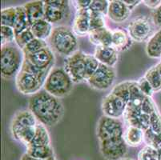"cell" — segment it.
Masks as SVG:
<instances>
[{
  "label": "cell",
  "instance_id": "obj_1",
  "mask_svg": "<svg viewBox=\"0 0 161 160\" xmlns=\"http://www.w3.org/2000/svg\"><path fill=\"white\" fill-rule=\"evenodd\" d=\"M28 109L35 115L37 121L45 127H53L62 120L64 107L59 99L40 91L29 99Z\"/></svg>",
  "mask_w": 161,
  "mask_h": 160
},
{
  "label": "cell",
  "instance_id": "obj_2",
  "mask_svg": "<svg viewBox=\"0 0 161 160\" xmlns=\"http://www.w3.org/2000/svg\"><path fill=\"white\" fill-rule=\"evenodd\" d=\"M37 119L30 110L19 111L13 118L11 130L14 139L27 146L36 134Z\"/></svg>",
  "mask_w": 161,
  "mask_h": 160
},
{
  "label": "cell",
  "instance_id": "obj_3",
  "mask_svg": "<svg viewBox=\"0 0 161 160\" xmlns=\"http://www.w3.org/2000/svg\"><path fill=\"white\" fill-rule=\"evenodd\" d=\"M72 79L62 67H54L46 79L43 88L47 93L58 99L70 95L73 89Z\"/></svg>",
  "mask_w": 161,
  "mask_h": 160
},
{
  "label": "cell",
  "instance_id": "obj_4",
  "mask_svg": "<svg viewBox=\"0 0 161 160\" xmlns=\"http://www.w3.org/2000/svg\"><path fill=\"white\" fill-rule=\"evenodd\" d=\"M50 39L52 49L63 56H70L78 49L77 37L71 29L59 26L53 29Z\"/></svg>",
  "mask_w": 161,
  "mask_h": 160
},
{
  "label": "cell",
  "instance_id": "obj_5",
  "mask_svg": "<svg viewBox=\"0 0 161 160\" xmlns=\"http://www.w3.org/2000/svg\"><path fill=\"white\" fill-rule=\"evenodd\" d=\"M24 55L23 51L14 44L1 47V74L5 79L16 76L21 70Z\"/></svg>",
  "mask_w": 161,
  "mask_h": 160
},
{
  "label": "cell",
  "instance_id": "obj_6",
  "mask_svg": "<svg viewBox=\"0 0 161 160\" xmlns=\"http://www.w3.org/2000/svg\"><path fill=\"white\" fill-rule=\"evenodd\" d=\"M86 54L82 51H76L64 60V67L74 83L87 81L86 70Z\"/></svg>",
  "mask_w": 161,
  "mask_h": 160
},
{
  "label": "cell",
  "instance_id": "obj_7",
  "mask_svg": "<svg viewBox=\"0 0 161 160\" xmlns=\"http://www.w3.org/2000/svg\"><path fill=\"white\" fill-rule=\"evenodd\" d=\"M47 78L21 70L16 75V87L23 95H35L40 91Z\"/></svg>",
  "mask_w": 161,
  "mask_h": 160
},
{
  "label": "cell",
  "instance_id": "obj_8",
  "mask_svg": "<svg viewBox=\"0 0 161 160\" xmlns=\"http://www.w3.org/2000/svg\"><path fill=\"white\" fill-rule=\"evenodd\" d=\"M154 23L152 19L142 16L133 19L128 26V35L133 41L138 42L148 41L154 35Z\"/></svg>",
  "mask_w": 161,
  "mask_h": 160
},
{
  "label": "cell",
  "instance_id": "obj_9",
  "mask_svg": "<svg viewBox=\"0 0 161 160\" xmlns=\"http://www.w3.org/2000/svg\"><path fill=\"white\" fill-rule=\"evenodd\" d=\"M124 126L119 119H113L105 115L99 119L96 128V135L99 142L114 138L124 137Z\"/></svg>",
  "mask_w": 161,
  "mask_h": 160
},
{
  "label": "cell",
  "instance_id": "obj_10",
  "mask_svg": "<svg viewBox=\"0 0 161 160\" xmlns=\"http://www.w3.org/2000/svg\"><path fill=\"white\" fill-rule=\"evenodd\" d=\"M100 152L107 160H121L128 152L124 137L114 138L99 142Z\"/></svg>",
  "mask_w": 161,
  "mask_h": 160
},
{
  "label": "cell",
  "instance_id": "obj_11",
  "mask_svg": "<svg viewBox=\"0 0 161 160\" xmlns=\"http://www.w3.org/2000/svg\"><path fill=\"white\" fill-rule=\"evenodd\" d=\"M115 79V71L113 67L99 64L96 72L87 80L91 87L98 91H105L113 85Z\"/></svg>",
  "mask_w": 161,
  "mask_h": 160
},
{
  "label": "cell",
  "instance_id": "obj_12",
  "mask_svg": "<svg viewBox=\"0 0 161 160\" xmlns=\"http://www.w3.org/2000/svg\"><path fill=\"white\" fill-rule=\"evenodd\" d=\"M69 11L68 1L65 0H47L44 1V19L50 23L62 21Z\"/></svg>",
  "mask_w": 161,
  "mask_h": 160
},
{
  "label": "cell",
  "instance_id": "obj_13",
  "mask_svg": "<svg viewBox=\"0 0 161 160\" xmlns=\"http://www.w3.org/2000/svg\"><path fill=\"white\" fill-rule=\"evenodd\" d=\"M24 60L38 70L50 71L53 68L55 55L52 48L47 47L31 55H24Z\"/></svg>",
  "mask_w": 161,
  "mask_h": 160
},
{
  "label": "cell",
  "instance_id": "obj_14",
  "mask_svg": "<svg viewBox=\"0 0 161 160\" xmlns=\"http://www.w3.org/2000/svg\"><path fill=\"white\" fill-rule=\"evenodd\" d=\"M126 109L127 102L112 92L106 95L102 101V111L105 116L119 119L124 116Z\"/></svg>",
  "mask_w": 161,
  "mask_h": 160
},
{
  "label": "cell",
  "instance_id": "obj_15",
  "mask_svg": "<svg viewBox=\"0 0 161 160\" xmlns=\"http://www.w3.org/2000/svg\"><path fill=\"white\" fill-rule=\"evenodd\" d=\"M131 10L124 3V1L113 0L109 1L108 16L116 23H121L129 18Z\"/></svg>",
  "mask_w": 161,
  "mask_h": 160
},
{
  "label": "cell",
  "instance_id": "obj_16",
  "mask_svg": "<svg viewBox=\"0 0 161 160\" xmlns=\"http://www.w3.org/2000/svg\"><path fill=\"white\" fill-rule=\"evenodd\" d=\"M72 30L77 36L88 35L90 32V11L89 9L76 10Z\"/></svg>",
  "mask_w": 161,
  "mask_h": 160
},
{
  "label": "cell",
  "instance_id": "obj_17",
  "mask_svg": "<svg viewBox=\"0 0 161 160\" xmlns=\"http://www.w3.org/2000/svg\"><path fill=\"white\" fill-rule=\"evenodd\" d=\"M23 7L30 26L39 20L44 19V1H31Z\"/></svg>",
  "mask_w": 161,
  "mask_h": 160
},
{
  "label": "cell",
  "instance_id": "obj_18",
  "mask_svg": "<svg viewBox=\"0 0 161 160\" xmlns=\"http://www.w3.org/2000/svg\"><path fill=\"white\" fill-rule=\"evenodd\" d=\"M99 63L113 67L118 61V51L113 47H96L94 54Z\"/></svg>",
  "mask_w": 161,
  "mask_h": 160
},
{
  "label": "cell",
  "instance_id": "obj_19",
  "mask_svg": "<svg viewBox=\"0 0 161 160\" xmlns=\"http://www.w3.org/2000/svg\"><path fill=\"white\" fill-rule=\"evenodd\" d=\"M88 37L91 42L96 47L112 46V30L107 28L106 26L90 31Z\"/></svg>",
  "mask_w": 161,
  "mask_h": 160
},
{
  "label": "cell",
  "instance_id": "obj_20",
  "mask_svg": "<svg viewBox=\"0 0 161 160\" xmlns=\"http://www.w3.org/2000/svg\"><path fill=\"white\" fill-rule=\"evenodd\" d=\"M132 39L128 33L122 29H115L112 30V47L117 51H125L130 48L132 44Z\"/></svg>",
  "mask_w": 161,
  "mask_h": 160
},
{
  "label": "cell",
  "instance_id": "obj_21",
  "mask_svg": "<svg viewBox=\"0 0 161 160\" xmlns=\"http://www.w3.org/2000/svg\"><path fill=\"white\" fill-rule=\"evenodd\" d=\"M124 139L128 146L136 147L144 141V131L139 127L129 126L124 131Z\"/></svg>",
  "mask_w": 161,
  "mask_h": 160
},
{
  "label": "cell",
  "instance_id": "obj_22",
  "mask_svg": "<svg viewBox=\"0 0 161 160\" xmlns=\"http://www.w3.org/2000/svg\"><path fill=\"white\" fill-rule=\"evenodd\" d=\"M30 28L35 38L42 39V40H45L47 38L51 37L54 29L52 27V23H50L46 19H42L36 22V23H34L30 26Z\"/></svg>",
  "mask_w": 161,
  "mask_h": 160
},
{
  "label": "cell",
  "instance_id": "obj_23",
  "mask_svg": "<svg viewBox=\"0 0 161 160\" xmlns=\"http://www.w3.org/2000/svg\"><path fill=\"white\" fill-rule=\"evenodd\" d=\"M146 52L150 58H161V28L148 39L146 45Z\"/></svg>",
  "mask_w": 161,
  "mask_h": 160
},
{
  "label": "cell",
  "instance_id": "obj_24",
  "mask_svg": "<svg viewBox=\"0 0 161 160\" xmlns=\"http://www.w3.org/2000/svg\"><path fill=\"white\" fill-rule=\"evenodd\" d=\"M51 145V139L47 127L42 123H39L36 126V134L30 144L27 146H40Z\"/></svg>",
  "mask_w": 161,
  "mask_h": 160
},
{
  "label": "cell",
  "instance_id": "obj_25",
  "mask_svg": "<svg viewBox=\"0 0 161 160\" xmlns=\"http://www.w3.org/2000/svg\"><path fill=\"white\" fill-rule=\"evenodd\" d=\"M26 154L32 158H39V159H50L55 158L54 152L51 145L40 146H27Z\"/></svg>",
  "mask_w": 161,
  "mask_h": 160
},
{
  "label": "cell",
  "instance_id": "obj_26",
  "mask_svg": "<svg viewBox=\"0 0 161 160\" xmlns=\"http://www.w3.org/2000/svg\"><path fill=\"white\" fill-rule=\"evenodd\" d=\"M147 81L150 83L155 92L161 90V61L156 66L151 67L144 74Z\"/></svg>",
  "mask_w": 161,
  "mask_h": 160
},
{
  "label": "cell",
  "instance_id": "obj_27",
  "mask_svg": "<svg viewBox=\"0 0 161 160\" xmlns=\"http://www.w3.org/2000/svg\"><path fill=\"white\" fill-rule=\"evenodd\" d=\"M28 20H27V14L25 12V10L23 7H17V16H16V19L14 22V24L13 26V29L14 30L15 35H19L21 32L24 31L29 28Z\"/></svg>",
  "mask_w": 161,
  "mask_h": 160
},
{
  "label": "cell",
  "instance_id": "obj_28",
  "mask_svg": "<svg viewBox=\"0 0 161 160\" xmlns=\"http://www.w3.org/2000/svg\"><path fill=\"white\" fill-rule=\"evenodd\" d=\"M17 16V7H7L1 11V26L12 27Z\"/></svg>",
  "mask_w": 161,
  "mask_h": 160
},
{
  "label": "cell",
  "instance_id": "obj_29",
  "mask_svg": "<svg viewBox=\"0 0 161 160\" xmlns=\"http://www.w3.org/2000/svg\"><path fill=\"white\" fill-rule=\"evenodd\" d=\"M47 47L48 46L46 41L35 38L33 40H31L28 44H27L22 51H23V55H29L37 52V51H40V50L43 49Z\"/></svg>",
  "mask_w": 161,
  "mask_h": 160
},
{
  "label": "cell",
  "instance_id": "obj_30",
  "mask_svg": "<svg viewBox=\"0 0 161 160\" xmlns=\"http://www.w3.org/2000/svg\"><path fill=\"white\" fill-rule=\"evenodd\" d=\"M131 81H127L116 85L112 90V93L125 100L128 103L130 97V86Z\"/></svg>",
  "mask_w": 161,
  "mask_h": 160
},
{
  "label": "cell",
  "instance_id": "obj_31",
  "mask_svg": "<svg viewBox=\"0 0 161 160\" xmlns=\"http://www.w3.org/2000/svg\"><path fill=\"white\" fill-rule=\"evenodd\" d=\"M1 47L15 42V33L12 27L1 26Z\"/></svg>",
  "mask_w": 161,
  "mask_h": 160
},
{
  "label": "cell",
  "instance_id": "obj_32",
  "mask_svg": "<svg viewBox=\"0 0 161 160\" xmlns=\"http://www.w3.org/2000/svg\"><path fill=\"white\" fill-rule=\"evenodd\" d=\"M35 39L33 33H32L31 28H27L24 31L21 32L19 35H15V44L21 50H23L25 47V46L28 44L31 40Z\"/></svg>",
  "mask_w": 161,
  "mask_h": 160
},
{
  "label": "cell",
  "instance_id": "obj_33",
  "mask_svg": "<svg viewBox=\"0 0 161 160\" xmlns=\"http://www.w3.org/2000/svg\"><path fill=\"white\" fill-rule=\"evenodd\" d=\"M108 6L109 2L106 0H92L88 9L92 13L105 15L108 14Z\"/></svg>",
  "mask_w": 161,
  "mask_h": 160
},
{
  "label": "cell",
  "instance_id": "obj_34",
  "mask_svg": "<svg viewBox=\"0 0 161 160\" xmlns=\"http://www.w3.org/2000/svg\"><path fill=\"white\" fill-rule=\"evenodd\" d=\"M137 160H158V151L156 148L146 145L139 152Z\"/></svg>",
  "mask_w": 161,
  "mask_h": 160
},
{
  "label": "cell",
  "instance_id": "obj_35",
  "mask_svg": "<svg viewBox=\"0 0 161 160\" xmlns=\"http://www.w3.org/2000/svg\"><path fill=\"white\" fill-rule=\"evenodd\" d=\"M86 70H87V80L96 71L99 66V62L96 59L95 55L86 54Z\"/></svg>",
  "mask_w": 161,
  "mask_h": 160
},
{
  "label": "cell",
  "instance_id": "obj_36",
  "mask_svg": "<svg viewBox=\"0 0 161 160\" xmlns=\"http://www.w3.org/2000/svg\"><path fill=\"white\" fill-rule=\"evenodd\" d=\"M90 11V10H89ZM105 26L104 15L92 13L90 11V31L103 28Z\"/></svg>",
  "mask_w": 161,
  "mask_h": 160
},
{
  "label": "cell",
  "instance_id": "obj_37",
  "mask_svg": "<svg viewBox=\"0 0 161 160\" xmlns=\"http://www.w3.org/2000/svg\"><path fill=\"white\" fill-rule=\"evenodd\" d=\"M137 85H138L139 88H140V90L141 91L142 93L145 96L150 97L151 98L152 95H153V93H155L154 90H153L152 86H151L150 83L147 81L144 76L139 79V81L137 82Z\"/></svg>",
  "mask_w": 161,
  "mask_h": 160
},
{
  "label": "cell",
  "instance_id": "obj_38",
  "mask_svg": "<svg viewBox=\"0 0 161 160\" xmlns=\"http://www.w3.org/2000/svg\"><path fill=\"white\" fill-rule=\"evenodd\" d=\"M152 20L156 26L161 28V5L152 12Z\"/></svg>",
  "mask_w": 161,
  "mask_h": 160
},
{
  "label": "cell",
  "instance_id": "obj_39",
  "mask_svg": "<svg viewBox=\"0 0 161 160\" xmlns=\"http://www.w3.org/2000/svg\"><path fill=\"white\" fill-rule=\"evenodd\" d=\"M75 7L76 10H83V9H88L92 0H79L76 1Z\"/></svg>",
  "mask_w": 161,
  "mask_h": 160
},
{
  "label": "cell",
  "instance_id": "obj_40",
  "mask_svg": "<svg viewBox=\"0 0 161 160\" xmlns=\"http://www.w3.org/2000/svg\"><path fill=\"white\" fill-rule=\"evenodd\" d=\"M143 3L145 4L147 7H148L149 8H152L153 10H156V8L159 7L161 5V1H156V0H145V1H143Z\"/></svg>",
  "mask_w": 161,
  "mask_h": 160
},
{
  "label": "cell",
  "instance_id": "obj_41",
  "mask_svg": "<svg viewBox=\"0 0 161 160\" xmlns=\"http://www.w3.org/2000/svg\"><path fill=\"white\" fill-rule=\"evenodd\" d=\"M124 3L128 6V7L131 9V11H132L133 9L136 7L137 5H139V4H140L142 1H125V0H124Z\"/></svg>",
  "mask_w": 161,
  "mask_h": 160
},
{
  "label": "cell",
  "instance_id": "obj_42",
  "mask_svg": "<svg viewBox=\"0 0 161 160\" xmlns=\"http://www.w3.org/2000/svg\"><path fill=\"white\" fill-rule=\"evenodd\" d=\"M21 160H44V159H39V158H32V157L29 156L28 155L25 153L24 155L22 156ZM45 160H55V158H50V159H45Z\"/></svg>",
  "mask_w": 161,
  "mask_h": 160
},
{
  "label": "cell",
  "instance_id": "obj_43",
  "mask_svg": "<svg viewBox=\"0 0 161 160\" xmlns=\"http://www.w3.org/2000/svg\"><path fill=\"white\" fill-rule=\"evenodd\" d=\"M158 151V160H161V148L157 150Z\"/></svg>",
  "mask_w": 161,
  "mask_h": 160
},
{
  "label": "cell",
  "instance_id": "obj_44",
  "mask_svg": "<svg viewBox=\"0 0 161 160\" xmlns=\"http://www.w3.org/2000/svg\"><path fill=\"white\" fill-rule=\"evenodd\" d=\"M121 160H132V159H130V158H122V159Z\"/></svg>",
  "mask_w": 161,
  "mask_h": 160
},
{
  "label": "cell",
  "instance_id": "obj_45",
  "mask_svg": "<svg viewBox=\"0 0 161 160\" xmlns=\"http://www.w3.org/2000/svg\"></svg>",
  "mask_w": 161,
  "mask_h": 160
}]
</instances>
